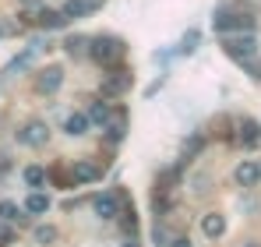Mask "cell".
<instances>
[{"instance_id":"obj_1","label":"cell","mask_w":261,"mask_h":247,"mask_svg":"<svg viewBox=\"0 0 261 247\" xmlns=\"http://www.w3.org/2000/svg\"><path fill=\"white\" fill-rule=\"evenodd\" d=\"M88 57L99 67H113L124 57V39H117V36H95V39L88 42Z\"/></svg>"},{"instance_id":"obj_2","label":"cell","mask_w":261,"mask_h":247,"mask_svg":"<svg viewBox=\"0 0 261 247\" xmlns=\"http://www.w3.org/2000/svg\"><path fill=\"white\" fill-rule=\"evenodd\" d=\"M212 25H216L219 36H229V32H251V29H254V18H251L247 11H226V7H219L216 18H212Z\"/></svg>"},{"instance_id":"obj_3","label":"cell","mask_w":261,"mask_h":247,"mask_svg":"<svg viewBox=\"0 0 261 247\" xmlns=\"http://www.w3.org/2000/svg\"><path fill=\"white\" fill-rule=\"evenodd\" d=\"M222 53L233 57V60H251L258 53L254 32H229V36H222Z\"/></svg>"},{"instance_id":"obj_4","label":"cell","mask_w":261,"mask_h":247,"mask_svg":"<svg viewBox=\"0 0 261 247\" xmlns=\"http://www.w3.org/2000/svg\"><path fill=\"white\" fill-rule=\"evenodd\" d=\"M18 141H21V145H32V149H43L46 141H49V127H46L43 120L21 124V131H18Z\"/></svg>"},{"instance_id":"obj_5","label":"cell","mask_w":261,"mask_h":247,"mask_svg":"<svg viewBox=\"0 0 261 247\" xmlns=\"http://www.w3.org/2000/svg\"><path fill=\"white\" fill-rule=\"evenodd\" d=\"M60 85H64V71L53 64V67H43L39 75H36V92L39 95H53V92H60Z\"/></svg>"},{"instance_id":"obj_6","label":"cell","mask_w":261,"mask_h":247,"mask_svg":"<svg viewBox=\"0 0 261 247\" xmlns=\"http://www.w3.org/2000/svg\"><path fill=\"white\" fill-rule=\"evenodd\" d=\"M82 113H85L88 127H106V124H110V117H113V106H110L106 99H92Z\"/></svg>"},{"instance_id":"obj_7","label":"cell","mask_w":261,"mask_h":247,"mask_svg":"<svg viewBox=\"0 0 261 247\" xmlns=\"http://www.w3.org/2000/svg\"><path fill=\"white\" fill-rule=\"evenodd\" d=\"M71 177H74V187L78 184H95V180H102V166L92 163V159H78L71 166Z\"/></svg>"},{"instance_id":"obj_8","label":"cell","mask_w":261,"mask_h":247,"mask_svg":"<svg viewBox=\"0 0 261 247\" xmlns=\"http://www.w3.org/2000/svg\"><path fill=\"white\" fill-rule=\"evenodd\" d=\"M92 215L95 219H117L120 215V198L117 194H95L92 198Z\"/></svg>"},{"instance_id":"obj_9","label":"cell","mask_w":261,"mask_h":247,"mask_svg":"<svg viewBox=\"0 0 261 247\" xmlns=\"http://www.w3.org/2000/svg\"><path fill=\"white\" fill-rule=\"evenodd\" d=\"M233 180L240 184V187H254L261 180V163H254V159H244V163L233 169Z\"/></svg>"},{"instance_id":"obj_10","label":"cell","mask_w":261,"mask_h":247,"mask_svg":"<svg viewBox=\"0 0 261 247\" xmlns=\"http://www.w3.org/2000/svg\"><path fill=\"white\" fill-rule=\"evenodd\" d=\"M95 7H99L95 0H64V4H60V14H64L67 21H78V18H88Z\"/></svg>"},{"instance_id":"obj_11","label":"cell","mask_w":261,"mask_h":247,"mask_svg":"<svg viewBox=\"0 0 261 247\" xmlns=\"http://www.w3.org/2000/svg\"><path fill=\"white\" fill-rule=\"evenodd\" d=\"M201 233H205L208 240H219V237L226 233V215H222V212H208V215H201Z\"/></svg>"},{"instance_id":"obj_12","label":"cell","mask_w":261,"mask_h":247,"mask_svg":"<svg viewBox=\"0 0 261 247\" xmlns=\"http://www.w3.org/2000/svg\"><path fill=\"white\" fill-rule=\"evenodd\" d=\"M198 46H201V29H187L184 39L176 42V53H180V57H191Z\"/></svg>"},{"instance_id":"obj_13","label":"cell","mask_w":261,"mask_h":247,"mask_svg":"<svg viewBox=\"0 0 261 247\" xmlns=\"http://www.w3.org/2000/svg\"><path fill=\"white\" fill-rule=\"evenodd\" d=\"M32 240H36V244L39 247H53L57 244V240H60V230H57V226H36V230H32Z\"/></svg>"},{"instance_id":"obj_14","label":"cell","mask_w":261,"mask_h":247,"mask_svg":"<svg viewBox=\"0 0 261 247\" xmlns=\"http://www.w3.org/2000/svg\"><path fill=\"white\" fill-rule=\"evenodd\" d=\"M32 53H36V46H29L25 53H18V57H14V60H11L7 67H4V78H14L18 71H25V67L32 64Z\"/></svg>"},{"instance_id":"obj_15","label":"cell","mask_w":261,"mask_h":247,"mask_svg":"<svg viewBox=\"0 0 261 247\" xmlns=\"http://www.w3.org/2000/svg\"><path fill=\"white\" fill-rule=\"evenodd\" d=\"M258 141H261V127L254 120H244L240 124V145H244V149H254Z\"/></svg>"},{"instance_id":"obj_16","label":"cell","mask_w":261,"mask_h":247,"mask_svg":"<svg viewBox=\"0 0 261 247\" xmlns=\"http://www.w3.org/2000/svg\"><path fill=\"white\" fill-rule=\"evenodd\" d=\"M64 134H71V138H82V134H88L85 113H71V117L64 120Z\"/></svg>"},{"instance_id":"obj_17","label":"cell","mask_w":261,"mask_h":247,"mask_svg":"<svg viewBox=\"0 0 261 247\" xmlns=\"http://www.w3.org/2000/svg\"><path fill=\"white\" fill-rule=\"evenodd\" d=\"M25 212H29V215H43V212H49V198H46L43 191H32L29 202H25Z\"/></svg>"},{"instance_id":"obj_18","label":"cell","mask_w":261,"mask_h":247,"mask_svg":"<svg viewBox=\"0 0 261 247\" xmlns=\"http://www.w3.org/2000/svg\"><path fill=\"white\" fill-rule=\"evenodd\" d=\"M36 25H43V29H64L67 25V18L60 14V11H39V18H32Z\"/></svg>"},{"instance_id":"obj_19","label":"cell","mask_w":261,"mask_h":247,"mask_svg":"<svg viewBox=\"0 0 261 247\" xmlns=\"http://www.w3.org/2000/svg\"><path fill=\"white\" fill-rule=\"evenodd\" d=\"M25 184H29V187H32V191H39V187H43L46 184V169L43 166H25Z\"/></svg>"},{"instance_id":"obj_20","label":"cell","mask_w":261,"mask_h":247,"mask_svg":"<svg viewBox=\"0 0 261 247\" xmlns=\"http://www.w3.org/2000/svg\"><path fill=\"white\" fill-rule=\"evenodd\" d=\"M127 88H130V75L127 71H124L120 78H110V82H106V92H110V95H113V92H127Z\"/></svg>"},{"instance_id":"obj_21","label":"cell","mask_w":261,"mask_h":247,"mask_svg":"<svg viewBox=\"0 0 261 247\" xmlns=\"http://www.w3.org/2000/svg\"><path fill=\"white\" fill-rule=\"evenodd\" d=\"M18 219V205L14 202H0V223H14Z\"/></svg>"},{"instance_id":"obj_22","label":"cell","mask_w":261,"mask_h":247,"mask_svg":"<svg viewBox=\"0 0 261 247\" xmlns=\"http://www.w3.org/2000/svg\"><path fill=\"white\" fill-rule=\"evenodd\" d=\"M49 177H53V180H57V184H60V187H74V177H71V173H67V169H60V166H57V169H53V173H49Z\"/></svg>"},{"instance_id":"obj_23","label":"cell","mask_w":261,"mask_h":247,"mask_svg":"<svg viewBox=\"0 0 261 247\" xmlns=\"http://www.w3.org/2000/svg\"><path fill=\"white\" fill-rule=\"evenodd\" d=\"M64 46H67V53H82V50H85L88 42H85V39H78V36H71V39L64 42Z\"/></svg>"},{"instance_id":"obj_24","label":"cell","mask_w":261,"mask_h":247,"mask_svg":"<svg viewBox=\"0 0 261 247\" xmlns=\"http://www.w3.org/2000/svg\"><path fill=\"white\" fill-rule=\"evenodd\" d=\"M11 240H14V230L11 226H0V247H7Z\"/></svg>"},{"instance_id":"obj_25","label":"cell","mask_w":261,"mask_h":247,"mask_svg":"<svg viewBox=\"0 0 261 247\" xmlns=\"http://www.w3.org/2000/svg\"><path fill=\"white\" fill-rule=\"evenodd\" d=\"M166 247H191V240H184V237H176L173 244H166Z\"/></svg>"},{"instance_id":"obj_26","label":"cell","mask_w":261,"mask_h":247,"mask_svg":"<svg viewBox=\"0 0 261 247\" xmlns=\"http://www.w3.org/2000/svg\"><path fill=\"white\" fill-rule=\"evenodd\" d=\"M18 4H21V7H39L43 0H18Z\"/></svg>"},{"instance_id":"obj_27","label":"cell","mask_w":261,"mask_h":247,"mask_svg":"<svg viewBox=\"0 0 261 247\" xmlns=\"http://www.w3.org/2000/svg\"><path fill=\"white\" fill-rule=\"evenodd\" d=\"M0 169H4V173L11 169V159H7V156H0Z\"/></svg>"},{"instance_id":"obj_28","label":"cell","mask_w":261,"mask_h":247,"mask_svg":"<svg viewBox=\"0 0 261 247\" xmlns=\"http://www.w3.org/2000/svg\"><path fill=\"white\" fill-rule=\"evenodd\" d=\"M120 247H141V244H134V240H127V244H120Z\"/></svg>"},{"instance_id":"obj_29","label":"cell","mask_w":261,"mask_h":247,"mask_svg":"<svg viewBox=\"0 0 261 247\" xmlns=\"http://www.w3.org/2000/svg\"><path fill=\"white\" fill-rule=\"evenodd\" d=\"M244 247H261V244H244Z\"/></svg>"},{"instance_id":"obj_30","label":"cell","mask_w":261,"mask_h":247,"mask_svg":"<svg viewBox=\"0 0 261 247\" xmlns=\"http://www.w3.org/2000/svg\"><path fill=\"white\" fill-rule=\"evenodd\" d=\"M4 32H7V29H4V25H0V36H4Z\"/></svg>"},{"instance_id":"obj_31","label":"cell","mask_w":261,"mask_h":247,"mask_svg":"<svg viewBox=\"0 0 261 247\" xmlns=\"http://www.w3.org/2000/svg\"><path fill=\"white\" fill-rule=\"evenodd\" d=\"M95 4H102V0H95Z\"/></svg>"}]
</instances>
